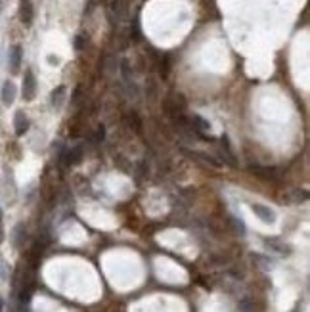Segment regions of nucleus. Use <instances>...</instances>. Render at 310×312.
I'll return each instance as SVG.
<instances>
[{
    "mask_svg": "<svg viewBox=\"0 0 310 312\" xmlns=\"http://www.w3.org/2000/svg\"><path fill=\"white\" fill-rule=\"evenodd\" d=\"M21 94H23V100L31 102L34 96H36V77L31 69L25 71L23 75V88H21Z\"/></svg>",
    "mask_w": 310,
    "mask_h": 312,
    "instance_id": "obj_1",
    "label": "nucleus"
},
{
    "mask_svg": "<svg viewBox=\"0 0 310 312\" xmlns=\"http://www.w3.org/2000/svg\"><path fill=\"white\" fill-rule=\"evenodd\" d=\"M251 211H253V215L258 217L264 224H274L276 218H278L274 209H270L268 205H262V203H253V205H251Z\"/></svg>",
    "mask_w": 310,
    "mask_h": 312,
    "instance_id": "obj_2",
    "label": "nucleus"
},
{
    "mask_svg": "<svg viewBox=\"0 0 310 312\" xmlns=\"http://www.w3.org/2000/svg\"><path fill=\"white\" fill-rule=\"evenodd\" d=\"M19 19L23 25H31L34 19V8L31 0H19Z\"/></svg>",
    "mask_w": 310,
    "mask_h": 312,
    "instance_id": "obj_3",
    "label": "nucleus"
},
{
    "mask_svg": "<svg viewBox=\"0 0 310 312\" xmlns=\"http://www.w3.org/2000/svg\"><path fill=\"white\" fill-rule=\"evenodd\" d=\"M21 60H23V48L19 44H14L12 50H10V71L17 75L19 67H21Z\"/></svg>",
    "mask_w": 310,
    "mask_h": 312,
    "instance_id": "obj_4",
    "label": "nucleus"
},
{
    "mask_svg": "<svg viewBox=\"0 0 310 312\" xmlns=\"http://www.w3.org/2000/svg\"><path fill=\"white\" fill-rule=\"evenodd\" d=\"M29 126H31V123L27 119V115L23 111H16V115H14V130H16L17 136H23L29 130Z\"/></svg>",
    "mask_w": 310,
    "mask_h": 312,
    "instance_id": "obj_5",
    "label": "nucleus"
},
{
    "mask_svg": "<svg viewBox=\"0 0 310 312\" xmlns=\"http://www.w3.org/2000/svg\"><path fill=\"white\" fill-rule=\"evenodd\" d=\"M2 104L4 105H12L14 104V100H16V96H17V88L16 85L12 83V81H6L4 83V87H2Z\"/></svg>",
    "mask_w": 310,
    "mask_h": 312,
    "instance_id": "obj_6",
    "label": "nucleus"
},
{
    "mask_svg": "<svg viewBox=\"0 0 310 312\" xmlns=\"http://www.w3.org/2000/svg\"><path fill=\"white\" fill-rule=\"evenodd\" d=\"M189 125H191V130L195 132V134H203L207 130H211V123L203 119L201 115H191L189 117Z\"/></svg>",
    "mask_w": 310,
    "mask_h": 312,
    "instance_id": "obj_7",
    "label": "nucleus"
},
{
    "mask_svg": "<svg viewBox=\"0 0 310 312\" xmlns=\"http://www.w3.org/2000/svg\"><path fill=\"white\" fill-rule=\"evenodd\" d=\"M65 102V87H56L50 94V105L52 107H62V104Z\"/></svg>",
    "mask_w": 310,
    "mask_h": 312,
    "instance_id": "obj_8",
    "label": "nucleus"
},
{
    "mask_svg": "<svg viewBox=\"0 0 310 312\" xmlns=\"http://www.w3.org/2000/svg\"><path fill=\"white\" fill-rule=\"evenodd\" d=\"M266 245L276 251V253H289V247L287 245H283V243H276V242H266Z\"/></svg>",
    "mask_w": 310,
    "mask_h": 312,
    "instance_id": "obj_9",
    "label": "nucleus"
},
{
    "mask_svg": "<svg viewBox=\"0 0 310 312\" xmlns=\"http://www.w3.org/2000/svg\"><path fill=\"white\" fill-rule=\"evenodd\" d=\"M86 42H88V38L85 35H77L75 36V42H73V46H75V50H83L86 46Z\"/></svg>",
    "mask_w": 310,
    "mask_h": 312,
    "instance_id": "obj_10",
    "label": "nucleus"
},
{
    "mask_svg": "<svg viewBox=\"0 0 310 312\" xmlns=\"http://www.w3.org/2000/svg\"><path fill=\"white\" fill-rule=\"evenodd\" d=\"M232 222H234V228H236V230H240L241 234H245V224H243V220H241V218L232 217Z\"/></svg>",
    "mask_w": 310,
    "mask_h": 312,
    "instance_id": "obj_11",
    "label": "nucleus"
},
{
    "mask_svg": "<svg viewBox=\"0 0 310 312\" xmlns=\"http://www.w3.org/2000/svg\"><path fill=\"white\" fill-rule=\"evenodd\" d=\"M103 138H105V128H103V126H98V130H96V144L103 142Z\"/></svg>",
    "mask_w": 310,
    "mask_h": 312,
    "instance_id": "obj_12",
    "label": "nucleus"
},
{
    "mask_svg": "<svg viewBox=\"0 0 310 312\" xmlns=\"http://www.w3.org/2000/svg\"><path fill=\"white\" fill-rule=\"evenodd\" d=\"M6 276H8V266L4 260H0V280H4Z\"/></svg>",
    "mask_w": 310,
    "mask_h": 312,
    "instance_id": "obj_13",
    "label": "nucleus"
},
{
    "mask_svg": "<svg viewBox=\"0 0 310 312\" xmlns=\"http://www.w3.org/2000/svg\"><path fill=\"white\" fill-rule=\"evenodd\" d=\"M58 62H60L58 58H54V56H48V63H52V65H56Z\"/></svg>",
    "mask_w": 310,
    "mask_h": 312,
    "instance_id": "obj_14",
    "label": "nucleus"
},
{
    "mask_svg": "<svg viewBox=\"0 0 310 312\" xmlns=\"http://www.w3.org/2000/svg\"><path fill=\"white\" fill-rule=\"evenodd\" d=\"M0 312H4V299L0 297Z\"/></svg>",
    "mask_w": 310,
    "mask_h": 312,
    "instance_id": "obj_15",
    "label": "nucleus"
},
{
    "mask_svg": "<svg viewBox=\"0 0 310 312\" xmlns=\"http://www.w3.org/2000/svg\"><path fill=\"white\" fill-rule=\"evenodd\" d=\"M2 240H4V230H2V224H0V243H2Z\"/></svg>",
    "mask_w": 310,
    "mask_h": 312,
    "instance_id": "obj_16",
    "label": "nucleus"
},
{
    "mask_svg": "<svg viewBox=\"0 0 310 312\" xmlns=\"http://www.w3.org/2000/svg\"><path fill=\"white\" fill-rule=\"evenodd\" d=\"M2 220H4V211H2V207H0V224H2Z\"/></svg>",
    "mask_w": 310,
    "mask_h": 312,
    "instance_id": "obj_17",
    "label": "nucleus"
},
{
    "mask_svg": "<svg viewBox=\"0 0 310 312\" xmlns=\"http://www.w3.org/2000/svg\"><path fill=\"white\" fill-rule=\"evenodd\" d=\"M291 312H301V307H295V309H293Z\"/></svg>",
    "mask_w": 310,
    "mask_h": 312,
    "instance_id": "obj_18",
    "label": "nucleus"
}]
</instances>
